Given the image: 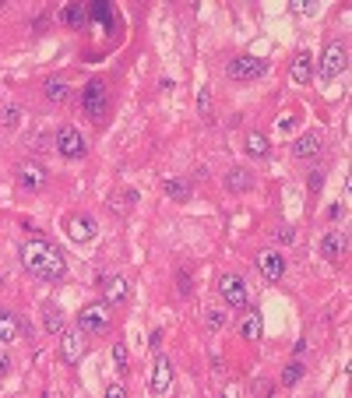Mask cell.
Wrapping results in <instances>:
<instances>
[{
  "label": "cell",
  "mask_w": 352,
  "mask_h": 398,
  "mask_svg": "<svg viewBox=\"0 0 352 398\" xmlns=\"http://www.w3.org/2000/svg\"><path fill=\"white\" fill-rule=\"evenodd\" d=\"M11 367H15V363H11V356H8V353H0V377H8V374H11Z\"/></svg>",
  "instance_id": "30"
},
{
  "label": "cell",
  "mask_w": 352,
  "mask_h": 398,
  "mask_svg": "<svg viewBox=\"0 0 352 398\" xmlns=\"http://www.w3.org/2000/svg\"><path fill=\"white\" fill-rule=\"evenodd\" d=\"M314 56L307 53V49H300L296 56H292V81H296V85H307L310 81V74H314Z\"/></svg>",
  "instance_id": "17"
},
{
  "label": "cell",
  "mask_w": 352,
  "mask_h": 398,
  "mask_svg": "<svg viewBox=\"0 0 352 398\" xmlns=\"http://www.w3.org/2000/svg\"><path fill=\"white\" fill-rule=\"evenodd\" d=\"M102 293H106V303L109 307H120L131 300V286H127V278L124 275H109L102 278Z\"/></svg>",
  "instance_id": "11"
},
{
  "label": "cell",
  "mask_w": 352,
  "mask_h": 398,
  "mask_svg": "<svg viewBox=\"0 0 352 398\" xmlns=\"http://www.w3.org/2000/svg\"><path fill=\"white\" fill-rule=\"evenodd\" d=\"M81 109L88 113L92 120H106V113H109V92L99 78H92L81 92Z\"/></svg>",
  "instance_id": "2"
},
{
  "label": "cell",
  "mask_w": 352,
  "mask_h": 398,
  "mask_svg": "<svg viewBox=\"0 0 352 398\" xmlns=\"http://www.w3.org/2000/svg\"><path fill=\"white\" fill-rule=\"evenodd\" d=\"M345 250H349V237H345L342 230H331V233L321 240V254H324L328 261H338V257H345Z\"/></svg>",
  "instance_id": "15"
},
{
  "label": "cell",
  "mask_w": 352,
  "mask_h": 398,
  "mask_svg": "<svg viewBox=\"0 0 352 398\" xmlns=\"http://www.w3.org/2000/svg\"><path fill=\"white\" fill-rule=\"evenodd\" d=\"M292 11H296V15H307L310 4H307V0H292Z\"/></svg>",
  "instance_id": "34"
},
{
  "label": "cell",
  "mask_w": 352,
  "mask_h": 398,
  "mask_svg": "<svg viewBox=\"0 0 352 398\" xmlns=\"http://www.w3.org/2000/svg\"><path fill=\"white\" fill-rule=\"evenodd\" d=\"M268 152H271V145H268L264 134H247V155L250 159H264Z\"/></svg>",
  "instance_id": "22"
},
{
  "label": "cell",
  "mask_w": 352,
  "mask_h": 398,
  "mask_svg": "<svg viewBox=\"0 0 352 398\" xmlns=\"http://www.w3.org/2000/svg\"><path fill=\"white\" fill-rule=\"evenodd\" d=\"M46 180H49V173H46L39 162H22V166H18V184H22L25 191H42Z\"/></svg>",
  "instance_id": "12"
},
{
  "label": "cell",
  "mask_w": 352,
  "mask_h": 398,
  "mask_svg": "<svg viewBox=\"0 0 352 398\" xmlns=\"http://www.w3.org/2000/svg\"><path fill=\"white\" fill-rule=\"evenodd\" d=\"M257 268H261V275H264L268 282H278V278L285 275V257H282L278 250H261V254H257Z\"/></svg>",
  "instance_id": "13"
},
{
  "label": "cell",
  "mask_w": 352,
  "mask_h": 398,
  "mask_svg": "<svg viewBox=\"0 0 352 398\" xmlns=\"http://www.w3.org/2000/svg\"><path fill=\"white\" fill-rule=\"evenodd\" d=\"M64 22H67V25H85V22H88V8H85V4L67 8V11H64Z\"/></svg>",
  "instance_id": "25"
},
{
  "label": "cell",
  "mask_w": 352,
  "mask_h": 398,
  "mask_svg": "<svg viewBox=\"0 0 352 398\" xmlns=\"http://www.w3.org/2000/svg\"><path fill=\"white\" fill-rule=\"evenodd\" d=\"M180 296H191V275L180 271Z\"/></svg>",
  "instance_id": "32"
},
{
  "label": "cell",
  "mask_w": 352,
  "mask_h": 398,
  "mask_svg": "<svg viewBox=\"0 0 352 398\" xmlns=\"http://www.w3.org/2000/svg\"><path fill=\"white\" fill-rule=\"evenodd\" d=\"M261 71H264V61H261V56H254V53L232 56L229 67H225V74H229L232 81H250V78H257Z\"/></svg>",
  "instance_id": "6"
},
{
  "label": "cell",
  "mask_w": 352,
  "mask_h": 398,
  "mask_svg": "<svg viewBox=\"0 0 352 398\" xmlns=\"http://www.w3.org/2000/svg\"><path fill=\"white\" fill-rule=\"evenodd\" d=\"M173 388V360L169 356H155V367H152V381H148V391L152 395H166Z\"/></svg>",
  "instance_id": "9"
},
{
  "label": "cell",
  "mask_w": 352,
  "mask_h": 398,
  "mask_svg": "<svg viewBox=\"0 0 352 398\" xmlns=\"http://www.w3.org/2000/svg\"><path fill=\"white\" fill-rule=\"evenodd\" d=\"M275 127H278V131H282V134H285V131H292V120H289V117H285V120H282V117H278V124H275Z\"/></svg>",
  "instance_id": "38"
},
{
  "label": "cell",
  "mask_w": 352,
  "mask_h": 398,
  "mask_svg": "<svg viewBox=\"0 0 352 398\" xmlns=\"http://www.w3.org/2000/svg\"><path fill=\"white\" fill-rule=\"evenodd\" d=\"M42 321H46V331H49V335H61V331L67 328V317H64V310L56 307V303H46V307H42Z\"/></svg>",
  "instance_id": "18"
},
{
  "label": "cell",
  "mask_w": 352,
  "mask_h": 398,
  "mask_svg": "<svg viewBox=\"0 0 352 398\" xmlns=\"http://www.w3.org/2000/svg\"><path fill=\"white\" fill-rule=\"evenodd\" d=\"M218 296L225 300V307H232V310H243L247 307V282L237 275V271H225L222 278H218Z\"/></svg>",
  "instance_id": "4"
},
{
  "label": "cell",
  "mask_w": 352,
  "mask_h": 398,
  "mask_svg": "<svg viewBox=\"0 0 352 398\" xmlns=\"http://www.w3.org/2000/svg\"><path fill=\"white\" fill-rule=\"evenodd\" d=\"M307 187H310V191H314V194H317V191H321V187H324V169H314V173H310V177H307Z\"/></svg>",
  "instance_id": "28"
},
{
  "label": "cell",
  "mask_w": 352,
  "mask_h": 398,
  "mask_svg": "<svg viewBox=\"0 0 352 398\" xmlns=\"http://www.w3.org/2000/svg\"><path fill=\"white\" fill-rule=\"evenodd\" d=\"M18 331H22V321H18V314H11V310H0V342H15V338H18Z\"/></svg>",
  "instance_id": "19"
},
{
  "label": "cell",
  "mask_w": 352,
  "mask_h": 398,
  "mask_svg": "<svg viewBox=\"0 0 352 398\" xmlns=\"http://www.w3.org/2000/svg\"><path fill=\"white\" fill-rule=\"evenodd\" d=\"M162 191H166V198H173V201H191V184H187V180H166Z\"/></svg>",
  "instance_id": "21"
},
{
  "label": "cell",
  "mask_w": 352,
  "mask_h": 398,
  "mask_svg": "<svg viewBox=\"0 0 352 398\" xmlns=\"http://www.w3.org/2000/svg\"><path fill=\"white\" fill-rule=\"evenodd\" d=\"M67 95H71L67 81H61V78H46V99H49V102H67Z\"/></svg>",
  "instance_id": "20"
},
{
  "label": "cell",
  "mask_w": 352,
  "mask_h": 398,
  "mask_svg": "<svg viewBox=\"0 0 352 398\" xmlns=\"http://www.w3.org/2000/svg\"><path fill=\"white\" fill-rule=\"evenodd\" d=\"M250 187H254V173H250V169L237 166V169H229V173H225V191L243 194V191H250Z\"/></svg>",
  "instance_id": "16"
},
{
  "label": "cell",
  "mask_w": 352,
  "mask_h": 398,
  "mask_svg": "<svg viewBox=\"0 0 352 398\" xmlns=\"http://www.w3.org/2000/svg\"><path fill=\"white\" fill-rule=\"evenodd\" d=\"M275 240H278V244H292V240H296L292 225H278V230H275Z\"/></svg>",
  "instance_id": "29"
},
{
  "label": "cell",
  "mask_w": 352,
  "mask_h": 398,
  "mask_svg": "<svg viewBox=\"0 0 352 398\" xmlns=\"http://www.w3.org/2000/svg\"><path fill=\"white\" fill-rule=\"evenodd\" d=\"M148 346H152V349H159V346H162V328H155V331H152V342H148Z\"/></svg>",
  "instance_id": "36"
},
{
  "label": "cell",
  "mask_w": 352,
  "mask_h": 398,
  "mask_svg": "<svg viewBox=\"0 0 352 398\" xmlns=\"http://www.w3.org/2000/svg\"><path fill=\"white\" fill-rule=\"evenodd\" d=\"M85 356V331L74 328V331H61V360L64 363H78Z\"/></svg>",
  "instance_id": "8"
},
{
  "label": "cell",
  "mask_w": 352,
  "mask_h": 398,
  "mask_svg": "<svg viewBox=\"0 0 352 398\" xmlns=\"http://www.w3.org/2000/svg\"><path fill=\"white\" fill-rule=\"evenodd\" d=\"M328 215H331V218H342V215H345V205H331Z\"/></svg>",
  "instance_id": "37"
},
{
  "label": "cell",
  "mask_w": 352,
  "mask_h": 398,
  "mask_svg": "<svg viewBox=\"0 0 352 398\" xmlns=\"http://www.w3.org/2000/svg\"><path fill=\"white\" fill-rule=\"evenodd\" d=\"M321 152H324V141H321V134H317V131H307V134H300L296 141H292V155L303 159V162L321 159Z\"/></svg>",
  "instance_id": "10"
},
{
  "label": "cell",
  "mask_w": 352,
  "mask_h": 398,
  "mask_svg": "<svg viewBox=\"0 0 352 398\" xmlns=\"http://www.w3.org/2000/svg\"><path fill=\"white\" fill-rule=\"evenodd\" d=\"M225 324H229V314L225 310H208V328L211 331H222Z\"/></svg>",
  "instance_id": "27"
},
{
  "label": "cell",
  "mask_w": 352,
  "mask_h": 398,
  "mask_svg": "<svg viewBox=\"0 0 352 398\" xmlns=\"http://www.w3.org/2000/svg\"><path fill=\"white\" fill-rule=\"evenodd\" d=\"M300 381H303V363H289L285 374H282V384L292 388V384H300Z\"/></svg>",
  "instance_id": "26"
},
{
  "label": "cell",
  "mask_w": 352,
  "mask_h": 398,
  "mask_svg": "<svg viewBox=\"0 0 352 398\" xmlns=\"http://www.w3.org/2000/svg\"><path fill=\"white\" fill-rule=\"evenodd\" d=\"M349 67V49H345V42H328L324 46V53H321V78L324 81H335L342 71Z\"/></svg>",
  "instance_id": "5"
},
{
  "label": "cell",
  "mask_w": 352,
  "mask_h": 398,
  "mask_svg": "<svg viewBox=\"0 0 352 398\" xmlns=\"http://www.w3.org/2000/svg\"><path fill=\"white\" fill-rule=\"evenodd\" d=\"M261 335H264V324H261V314L254 310V314L243 321V338H247V342H257Z\"/></svg>",
  "instance_id": "23"
},
{
  "label": "cell",
  "mask_w": 352,
  "mask_h": 398,
  "mask_svg": "<svg viewBox=\"0 0 352 398\" xmlns=\"http://www.w3.org/2000/svg\"><path fill=\"white\" fill-rule=\"evenodd\" d=\"M56 152H61L64 159H85L88 145H85L78 127H61V131H56Z\"/></svg>",
  "instance_id": "7"
},
{
  "label": "cell",
  "mask_w": 352,
  "mask_h": 398,
  "mask_svg": "<svg viewBox=\"0 0 352 398\" xmlns=\"http://www.w3.org/2000/svg\"><path fill=\"white\" fill-rule=\"evenodd\" d=\"M4 124H8V127H15V124H18V109H15V106H11V109H4Z\"/></svg>",
  "instance_id": "33"
},
{
  "label": "cell",
  "mask_w": 352,
  "mask_h": 398,
  "mask_svg": "<svg viewBox=\"0 0 352 398\" xmlns=\"http://www.w3.org/2000/svg\"><path fill=\"white\" fill-rule=\"evenodd\" d=\"M198 102H201V113L208 117V88H201V92H198Z\"/></svg>",
  "instance_id": "35"
},
{
  "label": "cell",
  "mask_w": 352,
  "mask_h": 398,
  "mask_svg": "<svg viewBox=\"0 0 352 398\" xmlns=\"http://www.w3.org/2000/svg\"><path fill=\"white\" fill-rule=\"evenodd\" d=\"M127 391H124V384H109L106 388V398H124Z\"/></svg>",
  "instance_id": "31"
},
{
  "label": "cell",
  "mask_w": 352,
  "mask_h": 398,
  "mask_svg": "<svg viewBox=\"0 0 352 398\" xmlns=\"http://www.w3.org/2000/svg\"><path fill=\"white\" fill-rule=\"evenodd\" d=\"M113 370L127 374V346L124 342H113Z\"/></svg>",
  "instance_id": "24"
},
{
  "label": "cell",
  "mask_w": 352,
  "mask_h": 398,
  "mask_svg": "<svg viewBox=\"0 0 352 398\" xmlns=\"http://www.w3.org/2000/svg\"><path fill=\"white\" fill-rule=\"evenodd\" d=\"M109 321H113V307H109V303H85V307L78 310V328H81L85 335L106 331Z\"/></svg>",
  "instance_id": "3"
},
{
  "label": "cell",
  "mask_w": 352,
  "mask_h": 398,
  "mask_svg": "<svg viewBox=\"0 0 352 398\" xmlns=\"http://www.w3.org/2000/svg\"><path fill=\"white\" fill-rule=\"evenodd\" d=\"M67 233H71V240H78V244H88V240H95L99 225H95V218H92V215H71V222H67Z\"/></svg>",
  "instance_id": "14"
},
{
  "label": "cell",
  "mask_w": 352,
  "mask_h": 398,
  "mask_svg": "<svg viewBox=\"0 0 352 398\" xmlns=\"http://www.w3.org/2000/svg\"><path fill=\"white\" fill-rule=\"evenodd\" d=\"M18 254H22L25 271H29L32 278H39V282H61V278L67 275V261H64L61 247H53V244L42 240V237L25 240V244L18 247Z\"/></svg>",
  "instance_id": "1"
}]
</instances>
